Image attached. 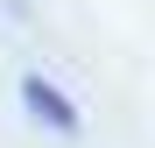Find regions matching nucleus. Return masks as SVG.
<instances>
[{
  "label": "nucleus",
  "mask_w": 155,
  "mask_h": 148,
  "mask_svg": "<svg viewBox=\"0 0 155 148\" xmlns=\"http://www.w3.org/2000/svg\"><path fill=\"white\" fill-rule=\"evenodd\" d=\"M21 106H28V120H42L49 134H78V106L42 78V71H35V78H21Z\"/></svg>",
  "instance_id": "1"
}]
</instances>
